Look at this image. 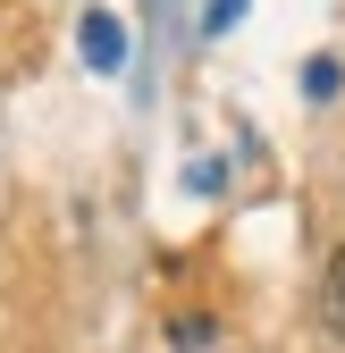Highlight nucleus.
I'll use <instances>...</instances> for the list:
<instances>
[{"label": "nucleus", "instance_id": "nucleus-3", "mask_svg": "<svg viewBox=\"0 0 345 353\" xmlns=\"http://www.w3.org/2000/svg\"><path fill=\"white\" fill-rule=\"evenodd\" d=\"M337 84H345V68H337V59H312V68H304V93H312V101H328Z\"/></svg>", "mask_w": 345, "mask_h": 353}, {"label": "nucleus", "instance_id": "nucleus-4", "mask_svg": "<svg viewBox=\"0 0 345 353\" xmlns=\"http://www.w3.org/2000/svg\"><path fill=\"white\" fill-rule=\"evenodd\" d=\"M244 17V0H210V34H219V26H236Z\"/></svg>", "mask_w": 345, "mask_h": 353}, {"label": "nucleus", "instance_id": "nucleus-2", "mask_svg": "<svg viewBox=\"0 0 345 353\" xmlns=\"http://www.w3.org/2000/svg\"><path fill=\"white\" fill-rule=\"evenodd\" d=\"M320 320L345 336V244H337V261H328V278H320Z\"/></svg>", "mask_w": 345, "mask_h": 353}, {"label": "nucleus", "instance_id": "nucleus-1", "mask_svg": "<svg viewBox=\"0 0 345 353\" xmlns=\"http://www.w3.org/2000/svg\"><path fill=\"white\" fill-rule=\"evenodd\" d=\"M76 42H84V59H93V68H118V59H126V26H118L110 9L84 17V34H76Z\"/></svg>", "mask_w": 345, "mask_h": 353}]
</instances>
